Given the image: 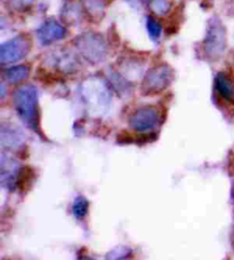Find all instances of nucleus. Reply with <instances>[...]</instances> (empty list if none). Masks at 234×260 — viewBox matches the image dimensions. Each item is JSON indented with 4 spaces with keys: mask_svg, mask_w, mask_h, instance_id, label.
I'll return each instance as SVG.
<instances>
[{
    "mask_svg": "<svg viewBox=\"0 0 234 260\" xmlns=\"http://www.w3.org/2000/svg\"><path fill=\"white\" fill-rule=\"evenodd\" d=\"M13 103L20 118L34 132H39L37 87L31 84L19 87L13 94Z\"/></svg>",
    "mask_w": 234,
    "mask_h": 260,
    "instance_id": "1",
    "label": "nucleus"
},
{
    "mask_svg": "<svg viewBox=\"0 0 234 260\" xmlns=\"http://www.w3.org/2000/svg\"><path fill=\"white\" fill-rule=\"evenodd\" d=\"M82 96L87 108L93 113L102 114L111 105V92L106 84L97 77H91L82 84Z\"/></svg>",
    "mask_w": 234,
    "mask_h": 260,
    "instance_id": "2",
    "label": "nucleus"
},
{
    "mask_svg": "<svg viewBox=\"0 0 234 260\" xmlns=\"http://www.w3.org/2000/svg\"><path fill=\"white\" fill-rule=\"evenodd\" d=\"M75 47L80 54L89 63H102L107 56V45L101 35L95 32H85L74 40Z\"/></svg>",
    "mask_w": 234,
    "mask_h": 260,
    "instance_id": "3",
    "label": "nucleus"
},
{
    "mask_svg": "<svg viewBox=\"0 0 234 260\" xmlns=\"http://www.w3.org/2000/svg\"><path fill=\"white\" fill-rule=\"evenodd\" d=\"M226 48V30L220 20L213 17L209 21L204 42V51L210 59L220 56Z\"/></svg>",
    "mask_w": 234,
    "mask_h": 260,
    "instance_id": "4",
    "label": "nucleus"
},
{
    "mask_svg": "<svg viewBox=\"0 0 234 260\" xmlns=\"http://www.w3.org/2000/svg\"><path fill=\"white\" fill-rule=\"evenodd\" d=\"M31 49V43L25 36H17V37L7 40L0 46V62L2 64L15 63L23 60L29 54Z\"/></svg>",
    "mask_w": 234,
    "mask_h": 260,
    "instance_id": "5",
    "label": "nucleus"
},
{
    "mask_svg": "<svg viewBox=\"0 0 234 260\" xmlns=\"http://www.w3.org/2000/svg\"><path fill=\"white\" fill-rule=\"evenodd\" d=\"M173 80V70L169 66L161 64L151 69L145 75L143 82V92L157 94L167 88Z\"/></svg>",
    "mask_w": 234,
    "mask_h": 260,
    "instance_id": "6",
    "label": "nucleus"
},
{
    "mask_svg": "<svg viewBox=\"0 0 234 260\" xmlns=\"http://www.w3.org/2000/svg\"><path fill=\"white\" fill-rule=\"evenodd\" d=\"M160 123L158 110L152 107H143L137 109L129 117V126L138 132H147L155 128Z\"/></svg>",
    "mask_w": 234,
    "mask_h": 260,
    "instance_id": "7",
    "label": "nucleus"
},
{
    "mask_svg": "<svg viewBox=\"0 0 234 260\" xmlns=\"http://www.w3.org/2000/svg\"><path fill=\"white\" fill-rule=\"evenodd\" d=\"M65 36V29L63 28V25L58 23L56 20L49 19L45 21L44 23L39 26L37 30V38L39 43L47 46L55 42H58L64 38Z\"/></svg>",
    "mask_w": 234,
    "mask_h": 260,
    "instance_id": "8",
    "label": "nucleus"
},
{
    "mask_svg": "<svg viewBox=\"0 0 234 260\" xmlns=\"http://www.w3.org/2000/svg\"><path fill=\"white\" fill-rule=\"evenodd\" d=\"M20 168L17 162L6 155L2 156V183L7 189L14 190L16 188L17 177L20 173Z\"/></svg>",
    "mask_w": 234,
    "mask_h": 260,
    "instance_id": "9",
    "label": "nucleus"
},
{
    "mask_svg": "<svg viewBox=\"0 0 234 260\" xmlns=\"http://www.w3.org/2000/svg\"><path fill=\"white\" fill-rule=\"evenodd\" d=\"M2 146L6 149H16L21 145H23L25 140L24 133L19 127L10 123L2 124Z\"/></svg>",
    "mask_w": 234,
    "mask_h": 260,
    "instance_id": "10",
    "label": "nucleus"
},
{
    "mask_svg": "<svg viewBox=\"0 0 234 260\" xmlns=\"http://www.w3.org/2000/svg\"><path fill=\"white\" fill-rule=\"evenodd\" d=\"M215 88L227 101H234V84L226 75L220 73L215 78Z\"/></svg>",
    "mask_w": 234,
    "mask_h": 260,
    "instance_id": "11",
    "label": "nucleus"
},
{
    "mask_svg": "<svg viewBox=\"0 0 234 260\" xmlns=\"http://www.w3.org/2000/svg\"><path fill=\"white\" fill-rule=\"evenodd\" d=\"M85 10L93 19L100 20L104 14V0H82Z\"/></svg>",
    "mask_w": 234,
    "mask_h": 260,
    "instance_id": "12",
    "label": "nucleus"
},
{
    "mask_svg": "<svg viewBox=\"0 0 234 260\" xmlns=\"http://www.w3.org/2000/svg\"><path fill=\"white\" fill-rule=\"evenodd\" d=\"M29 67L26 66H15L8 69L5 73V77L11 83H20L22 80L28 78L29 76Z\"/></svg>",
    "mask_w": 234,
    "mask_h": 260,
    "instance_id": "13",
    "label": "nucleus"
},
{
    "mask_svg": "<svg viewBox=\"0 0 234 260\" xmlns=\"http://www.w3.org/2000/svg\"><path fill=\"white\" fill-rule=\"evenodd\" d=\"M63 20H65L69 23H76L80 21L82 17V10L80 7L74 3H66L64 7H63Z\"/></svg>",
    "mask_w": 234,
    "mask_h": 260,
    "instance_id": "14",
    "label": "nucleus"
},
{
    "mask_svg": "<svg viewBox=\"0 0 234 260\" xmlns=\"http://www.w3.org/2000/svg\"><path fill=\"white\" fill-rule=\"evenodd\" d=\"M33 180V172L30 168H22L17 177L16 187L21 190H28Z\"/></svg>",
    "mask_w": 234,
    "mask_h": 260,
    "instance_id": "15",
    "label": "nucleus"
},
{
    "mask_svg": "<svg viewBox=\"0 0 234 260\" xmlns=\"http://www.w3.org/2000/svg\"><path fill=\"white\" fill-rule=\"evenodd\" d=\"M146 29L150 38L154 43H158L161 38V35H163V25L160 24V22L153 19L152 16H148L146 19Z\"/></svg>",
    "mask_w": 234,
    "mask_h": 260,
    "instance_id": "16",
    "label": "nucleus"
},
{
    "mask_svg": "<svg viewBox=\"0 0 234 260\" xmlns=\"http://www.w3.org/2000/svg\"><path fill=\"white\" fill-rule=\"evenodd\" d=\"M89 208L88 201L85 199L84 196H78L73 202V205H72V213L76 219H84L87 216Z\"/></svg>",
    "mask_w": 234,
    "mask_h": 260,
    "instance_id": "17",
    "label": "nucleus"
},
{
    "mask_svg": "<svg viewBox=\"0 0 234 260\" xmlns=\"http://www.w3.org/2000/svg\"><path fill=\"white\" fill-rule=\"evenodd\" d=\"M151 8L155 14L165 15L170 10V3L168 0H152Z\"/></svg>",
    "mask_w": 234,
    "mask_h": 260,
    "instance_id": "18",
    "label": "nucleus"
},
{
    "mask_svg": "<svg viewBox=\"0 0 234 260\" xmlns=\"http://www.w3.org/2000/svg\"><path fill=\"white\" fill-rule=\"evenodd\" d=\"M130 252V250L125 248V246H118L111 251L107 255V258L110 259H121V258H126L128 255V253Z\"/></svg>",
    "mask_w": 234,
    "mask_h": 260,
    "instance_id": "19",
    "label": "nucleus"
},
{
    "mask_svg": "<svg viewBox=\"0 0 234 260\" xmlns=\"http://www.w3.org/2000/svg\"><path fill=\"white\" fill-rule=\"evenodd\" d=\"M34 0H12V5L17 11H24L32 5Z\"/></svg>",
    "mask_w": 234,
    "mask_h": 260,
    "instance_id": "20",
    "label": "nucleus"
},
{
    "mask_svg": "<svg viewBox=\"0 0 234 260\" xmlns=\"http://www.w3.org/2000/svg\"><path fill=\"white\" fill-rule=\"evenodd\" d=\"M127 2H130V3H141V2H144V0H127Z\"/></svg>",
    "mask_w": 234,
    "mask_h": 260,
    "instance_id": "21",
    "label": "nucleus"
}]
</instances>
